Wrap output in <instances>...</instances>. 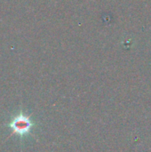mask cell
Segmentation results:
<instances>
[{
	"label": "cell",
	"instance_id": "6da1fadb",
	"mask_svg": "<svg viewBox=\"0 0 151 152\" xmlns=\"http://www.w3.org/2000/svg\"><path fill=\"white\" fill-rule=\"evenodd\" d=\"M36 126V122L23 110H20L18 114L12 116L9 123L6 125V126L9 127L12 131V134L9 137L16 134L20 138L29 134Z\"/></svg>",
	"mask_w": 151,
	"mask_h": 152
}]
</instances>
